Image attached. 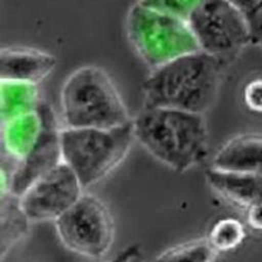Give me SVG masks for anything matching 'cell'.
<instances>
[{
    "label": "cell",
    "instance_id": "1",
    "mask_svg": "<svg viewBox=\"0 0 262 262\" xmlns=\"http://www.w3.org/2000/svg\"><path fill=\"white\" fill-rule=\"evenodd\" d=\"M225 64L198 50L150 71L142 85L143 107L204 115L215 101Z\"/></svg>",
    "mask_w": 262,
    "mask_h": 262
},
{
    "label": "cell",
    "instance_id": "2",
    "mask_svg": "<svg viewBox=\"0 0 262 262\" xmlns=\"http://www.w3.org/2000/svg\"><path fill=\"white\" fill-rule=\"evenodd\" d=\"M132 122L135 140L175 172H186L207 158L208 129L202 114L142 107Z\"/></svg>",
    "mask_w": 262,
    "mask_h": 262
},
{
    "label": "cell",
    "instance_id": "3",
    "mask_svg": "<svg viewBox=\"0 0 262 262\" xmlns=\"http://www.w3.org/2000/svg\"><path fill=\"white\" fill-rule=\"evenodd\" d=\"M60 116L66 128H112L132 121L111 76L94 64L79 67L64 80Z\"/></svg>",
    "mask_w": 262,
    "mask_h": 262
},
{
    "label": "cell",
    "instance_id": "4",
    "mask_svg": "<svg viewBox=\"0 0 262 262\" xmlns=\"http://www.w3.org/2000/svg\"><path fill=\"white\" fill-rule=\"evenodd\" d=\"M134 141L132 121L112 128L62 127V162L87 188L111 174L124 161Z\"/></svg>",
    "mask_w": 262,
    "mask_h": 262
},
{
    "label": "cell",
    "instance_id": "5",
    "mask_svg": "<svg viewBox=\"0 0 262 262\" xmlns=\"http://www.w3.org/2000/svg\"><path fill=\"white\" fill-rule=\"evenodd\" d=\"M127 40L150 70L200 50L188 21L135 2L125 19Z\"/></svg>",
    "mask_w": 262,
    "mask_h": 262
},
{
    "label": "cell",
    "instance_id": "6",
    "mask_svg": "<svg viewBox=\"0 0 262 262\" xmlns=\"http://www.w3.org/2000/svg\"><path fill=\"white\" fill-rule=\"evenodd\" d=\"M60 243L72 253L88 259H100L115 239V221L107 205L97 195L82 196L54 222Z\"/></svg>",
    "mask_w": 262,
    "mask_h": 262
},
{
    "label": "cell",
    "instance_id": "7",
    "mask_svg": "<svg viewBox=\"0 0 262 262\" xmlns=\"http://www.w3.org/2000/svg\"><path fill=\"white\" fill-rule=\"evenodd\" d=\"M187 21L200 50L225 63L251 43L244 17L229 0H202Z\"/></svg>",
    "mask_w": 262,
    "mask_h": 262
},
{
    "label": "cell",
    "instance_id": "8",
    "mask_svg": "<svg viewBox=\"0 0 262 262\" xmlns=\"http://www.w3.org/2000/svg\"><path fill=\"white\" fill-rule=\"evenodd\" d=\"M40 111L43 117L41 135L21 160L16 162L9 172L1 170V189L21 196L35 182L62 163L59 122L52 106L43 101Z\"/></svg>",
    "mask_w": 262,
    "mask_h": 262
},
{
    "label": "cell",
    "instance_id": "9",
    "mask_svg": "<svg viewBox=\"0 0 262 262\" xmlns=\"http://www.w3.org/2000/svg\"><path fill=\"white\" fill-rule=\"evenodd\" d=\"M84 189L62 162L19 196V203L31 223L54 222L82 196Z\"/></svg>",
    "mask_w": 262,
    "mask_h": 262
},
{
    "label": "cell",
    "instance_id": "10",
    "mask_svg": "<svg viewBox=\"0 0 262 262\" xmlns=\"http://www.w3.org/2000/svg\"><path fill=\"white\" fill-rule=\"evenodd\" d=\"M56 64V56L42 49L30 46L3 47L0 52V80L39 85Z\"/></svg>",
    "mask_w": 262,
    "mask_h": 262
},
{
    "label": "cell",
    "instance_id": "11",
    "mask_svg": "<svg viewBox=\"0 0 262 262\" xmlns=\"http://www.w3.org/2000/svg\"><path fill=\"white\" fill-rule=\"evenodd\" d=\"M42 129L43 117L40 107L36 112L1 122L2 159L11 163L12 168L34 147Z\"/></svg>",
    "mask_w": 262,
    "mask_h": 262
},
{
    "label": "cell",
    "instance_id": "12",
    "mask_svg": "<svg viewBox=\"0 0 262 262\" xmlns=\"http://www.w3.org/2000/svg\"><path fill=\"white\" fill-rule=\"evenodd\" d=\"M210 187L228 202L249 209L262 204V175L227 172L210 168L206 172Z\"/></svg>",
    "mask_w": 262,
    "mask_h": 262
},
{
    "label": "cell",
    "instance_id": "13",
    "mask_svg": "<svg viewBox=\"0 0 262 262\" xmlns=\"http://www.w3.org/2000/svg\"><path fill=\"white\" fill-rule=\"evenodd\" d=\"M212 168L262 175V136L249 134L230 139L214 156Z\"/></svg>",
    "mask_w": 262,
    "mask_h": 262
},
{
    "label": "cell",
    "instance_id": "14",
    "mask_svg": "<svg viewBox=\"0 0 262 262\" xmlns=\"http://www.w3.org/2000/svg\"><path fill=\"white\" fill-rule=\"evenodd\" d=\"M43 100L36 84L12 80L0 82L1 122L39 110Z\"/></svg>",
    "mask_w": 262,
    "mask_h": 262
},
{
    "label": "cell",
    "instance_id": "15",
    "mask_svg": "<svg viewBox=\"0 0 262 262\" xmlns=\"http://www.w3.org/2000/svg\"><path fill=\"white\" fill-rule=\"evenodd\" d=\"M31 221L21 209L19 198L1 189V259L28 233Z\"/></svg>",
    "mask_w": 262,
    "mask_h": 262
},
{
    "label": "cell",
    "instance_id": "16",
    "mask_svg": "<svg viewBox=\"0 0 262 262\" xmlns=\"http://www.w3.org/2000/svg\"><path fill=\"white\" fill-rule=\"evenodd\" d=\"M216 252L206 237L175 245L160 253L154 262H213Z\"/></svg>",
    "mask_w": 262,
    "mask_h": 262
},
{
    "label": "cell",
    "instance_id": "17",
    "mask_svg": "<svg viewBox=\"0 0 262 262\" xmlns=\"http://www.w3.org/2000/svg\"><path fill=\"white\" fill-rule=\"evenodd\" d=\"M244 237V226L237 219L222 218L212 225L206 239L218 254L236 248Z\"/></svg>",
    "mask_w": 262,
    "mask_h": 262
},
{
    "label": "cell",
    "instance_id": "18",
    "mask_svg": "<svg viewBox=\"0 0 262 262\" xmlns=\"http://www.w3.org/2000/svg\"><path fill=\"white\" fill-rule=\"evenodd\" d=\"M243 15L251 43L262 44V0H229Z\"/></svg>",
    "mask_w": 262,
    "mask_h": 262
},
{
    "label": "cell",
    "instance_id": "19",
    "mask_svg": "<svg viewBox=\"0 0 262 262\" xmlns=\"http://www.w3.org/2000/svg\"><path fill=\"white\" fill-rule=\"evenodd\" d=\"M136 2L151 9L187 20L202 0H137Z\"/></svg>",
    "mask_w": 262,
    "mask_h": 262
},
{
    "label": "cell",
    "instance_id": "20",
    "mask_svg": "<svg viewBox=\"0 0 262 262\" xmlns=\"http://www.w3.org/2000/svg\"><path fill=\"white\" fill-rule=\"evenodd\" d=\"M244 99L251 111L262 113V79L253 80L246 86Z\"/></svg>",
    "mask_w": 262,
    "mask_h": 262
},
{
    "label": "cell",
    "instance_id": "21",
    "mask_svg": "<svg viewBox=\"0 0 262 262\" xmlns=\"http://www.w3.org/2000/svg\"><path fill=\"white\" fill-rule=\"evenodd\" d=\"M247 214V220L251 227L262 230V204L250 207Z\"/></svg>",
    "mask_w": 262,
    "mask_h": 262
},
{
    "label": "cell",
    "instance_id": "22",
    "mask_svg": "<svg viewBox=\"0 0 262 262\" xmlns=\"http://www.w3.org/2000/svg\"><path fill=\"white\" fill-rule=\"evenodd\" d=\"M139 251H140V247L138 245H129L128 247L120 251L115 257L111 258L106 262H128L129 259Z\"/></svg>",
    "mask_w": 262,
    "mask_h": 262
},
{
    "label": "cell",
    "instance_id": "23",
    "mask_svg": "<svg viewBox=\"0 0 262 262\" xmlns=\"http://www.w3.org/2000/svg\"><path fill=\"white\" fill-rule=\"evenodd\" d=\"M128 262H146V260L143 258L141 252H137L134 256H132Z\"/></svg>",
    "mask_w": 262,
    "mask_h": 262
},
{
    "label": "cell",
    "instance_id": "24",
    "mask_svg": "<svg viewBox=\"0 0 262 262\" xmlns=\"http://www.w3.org/2000/svg\"><path fill=\"white\" fill-rule=\"evenodd\" d=\"M261 46H262V44H261Z\"/></svg>",
    "mask_w": 262,
    "mask_h": 262
}]
</instances>
